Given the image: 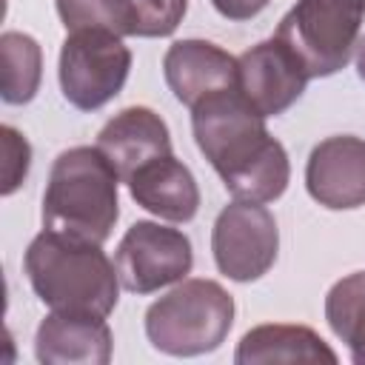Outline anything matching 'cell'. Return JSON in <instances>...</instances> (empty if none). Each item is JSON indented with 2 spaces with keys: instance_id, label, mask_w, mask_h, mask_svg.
I'll return each instance as SVG.
<instances>
[{
  "instance_id": "obj_1",
  "label": "cell",
  "mask_w": 365,
  "mask_h": 365,
  "mask_svg": "<svg viewBox=\"0 0 365 365\" xmlns=\"http://www.w3.org/2000/svg\"><path fill=\"white\" fill-rule=\"evenodd\" d=\"M191 131L234 200L265 205L285 194L291 180L288 151L268 134L265 117L240 86L200 100L191 108Z\"/></svg>"
},
{
  "instance_id": "obj_2",
  "label": "cell",
  "mask_w": 365,
  "mask_h": 365,
  "mask_svg": "<svg viewBox=\"0 0 365 365\" xmlns=\"http://www.w3.org/2000/svg\"><path fill=\"white\" fill-rule=\"evenodd\" d=\"M23 268L37 299L57 314L106 319L117 308L120 274L100 242L43 228L29 242Z\"/></svg>"
},
{
  "instance_id": "obj_3",
  "label": "cell",
  "mask_w": 365,
  "mask_h": 365,
  "mask_svg": "<svg viewBox=\"0 0 365 365\" xmlns=\"http://www.w3.org/2000/svg\"><path fill=\"white\" fill-rule=\"evenodd\" d=\"M120 174L97 145H74L57 154L43 194V228L106 242L120 217Z\"/></svg>"
},
{
  "instance_id": "obj_4",
  "label": "cell",
  "mask_w": 365,
  "mask_h": 365,
  "mask_svg": "<svg viewBox=\"0 0 365 365\" xmlns=\"http://www.w3.org/2000/svg\"><path fill=\"white\" fill-rule=\"evenodd\" d=\"M234 325V297L214 279H182L145 311L148 342L168 356L217 351Z\"/></svg>"
},
{
  "instance_id": "obj_5",
  "label": "cell",
  "mask_w": 365,
  "mask_h": 365,
  "mask_svg": "<svg viewBox=\"0 0 365 365\" xmlns=\"http://www.w3.org/2000/svg\"><path fill=\"white\" fill-rule=\"evenodd\" d=\"M362 17V0H297L274 37L291 48L308 80L331 77L354 57Z\"/></svg>"
},
{
  "instance_id": "obj_6",
  "label": "cell",
  "mask_w": 365,
  "mask_h": 365,
  "mask_svg": "<svg viewBox=\"0 0 365 365\" xmlns=\"http://www.w3.org/2000/svg\"><path fill=\"white\" fill-rule=\"evenodd\" d=\"M131 71V51L123 37L103 29L68 31L60 48V88L80 111H97L114 100Z\"/></svg>"
},
{
  "instance_id": "obj_7",
  "label": "cell",
  "mask_w": 365,
  "mask_h": 365,
  "mask_svg": "<svg viewBox=\"0 0 365 365\" xmlns=\"http://www.w3.org/2000/svg\"><path fill=\"white\" fill-rule=\"evenodd\" d=\"M279 251V228L262 202L234 200L211 228V254L222 277L254 282L271 271Z\"/></svg>"
},
{
  "instance_id": "obj_8",
  "label": "cell",
  "mask_w": 365,
  "mask_h": 365,
  "mask_svg": "<svg viewBox=\"0 0 365 365\" xmlns=\"http://www.w3.org/2000/svg\"><path fill=\"white\" fill-rule=\"evenodd\" d=\"M114 265L125 291L154 294L165 285L185 279L194 265L191 240L180 228L137 220L117 242Z\"/></svg>"
},
{
  "instance_id": "obj_9",
  "label": "cell",
  "mask_w": 365,
  "mask_h": 365,
  "mask_svg": "<svg viewBox=\"0 0 365 365\" xmlns=\"http://www.w3.org/2000/svg\"><path fill=\"white\" fill-rule=\"evenodd\" d=\"M237 60H240V91L262 117H277L288 111L308 86L305 68L291 54V48L277 37L251 46Z\"/></svg>"
},
{
  "instance_id": "obj_10",
  "label": "cell",
  "mask_w": 365,
  "mask_h": 365,
  "mask_svg": "<svg viewBox=\"0 0 365 365\" xmlns=\"http://www.w3.org/2000/svg\"><path fill=\"white\" fill-rule=\"evenodd\" d=\"M305 188L331 211L365 205V140L336 134L317 143L305 163Z\"/></svg>"
},
{
  "instance_id": "obj_11",
  "label": "cell",
  "mask_w": 365,
  "mask_h": 365,
  "mask_svg": "<svg viewBox=\"0 0 365 365\" xmlns=\"http://www.w3.org/2000/svg\"><path fill=\"white\" fill-rule=\"evenodd\" d=\"M163 74L174 97L194 108L200 100L240 86V60L211 40H177L163 57Z\"/></svg>"
},
{
  "instance_id": "obj_12",
  "label": "cell",
  "mask_w": 365,
  "mask_h": 365,
  "mask_svg": "<svg viewBox=\"0 0 365 365\" xmlns=\"http://www.w3.org/2000/svg\"><path fill=\"white\" fill-rule=\"evenodd\" d=\"M97 148L111 160L123 182L145 163L174 154L165 120L148 106H128L120 114H114L100 128Z\"/></svg>"
},
{
  "instance_id": "obj_13",
  "label": "cell",
  "mask_w": 365,
  "mask_h": 365,
  "mask_svg": "<svg viewBox=\"0 0 365 365\" xmlns=\"http://www.w3.org/2000/svg\"><path fill=\"white\" fill-rule=\"evenodd\" d=\"M114 336L103 317L51 311L34 334V356L43 365H108Z\"/></svg>"
},
{
  "instance_id": "obj_14",
  "label": "cell",
  "mask_w": 365,
  "mask_h": 365,
  "mask_svg": "<svg viewBox=\"0 0 365 365\" xmlns=\"http://www.w3.org/2000/svg\"><path fill=\"white\" fill-rule=\"evenodd\" d=\"M131 200L168 222H191L200 211V185L191 168L174 154L157 157L137 168L128 180Z\"/></svg>"
},
{
  "instance_id": "obj_15",
  "label": "cell",
  "mask_w": 365,
  "mask_h": 365,
  "mask_svg": "<svg viewBox=\"0 0 365 365\" xmlns=\"http://www.w3.org/2000/svg\"><path fill=\"white\" fill-rule=\"evenodd\" d=\"M237 365H262V362H328L336 365L339 356L328 348V342L308 325H257L251 328L237 351H234Z\"/></svg>"
},
{
  "instance_id": "obj_16",
  "label": "cell",
  "mask_w": 365,
  "mask_h": 365,
  "mask_svg": "<svg viewBox=\"0 0 365 365\" xmlns=\"http://www.w3.org/2000/svg\"><path fill=\"white\" fill-rule=\"evenodd\" d=\"M0 97L9 106H26L34 100L43 77V48L31 34L3 31L0 37Z\"/></svg>"
},
{
  "instance_id": "obj_17",
  "label": "cell",
  "mask_w": 365,
  "mask_h": 365,
  "mask_svg": "<svg viewBox=\"0 0 365 365\" xmlns=\"http://www.w3.org/2000/svg\"><path fill=\"white\" fill-rule=\"evenodd\" d=\"M325 319L348 345L354 365H365V271L348 274L325 297Z\"/></svg>"
},
{
  "instance_id": "obj_18",
  "label": "cell",
  "mask_w": 365,
  "mask_h": 365,
  "mask_svg": "<svg viewBox=\"0 0 365 365\" xmlns=\"http://www.w3.org/2000/svg\"><path fill=\"white\" fill-rule=\"evenodd\" d=\"M66 31L103 29L117 37H137L134 0H57Z\"/></svg>"
},
{
  "instance_id": "obj_19",
  "label": "cell",
  "mask_w": 365,
  "mask_h": 365,
  "mask_svg": "<svg viewBox=\"0 0 365 365\" xmlns=\"http://www.w3.org/2000/svg\"><path fill=\"white\" fill-rule=\"evenodd\" d=\"M188 0H134L137 37H168L177 31Z\"/></svg>"
},
{
  "instance_id": "obj_20",
  "label": "cell",
  "mask_w": 365,
  "mask_h": 365,
  "mask_svg": "<svg viewBox=\"0 0 365 365\" xmlns=\"http://www.w3.org/2000/svg\"><path fill=\"white\" fill-rule=\"evenodd\" d=\"M0 137H3V185H0V194L9 197L14 194L26 174H29V165H31V145L29 140L11 128V125H3L0 128Z\"/></svg>"
},
{
  "instance_id": "obj_21",
  "label": "cell",
  "mask_w": 365,
  "mask_h": 365,
  "mask_svg": "<svg viewBox=\"0 0 365 365\" xmlns=\"http://www.w3.org/2000/svg\"><path fill=\"white\" fill-rule=\"evenodd\" d=\"M211 6H214L222 17L242 23V20L257 17V14L268 6V0H211Z\"/></svg>"
},
{
  "instance_id": "obj_22",
  "label": "cell",
  "mask_w": 365,
  "mask_h": 365,
  "mask_svg": "<svg viewBox=\"0 0 365 365\" xmlns=\"http://www.w3.org/2000/svg\"><path fill=\"white\" fill-rule=\"evenodd\" d=\"M356 74H359V80H365V34L359 37V43H356Z\"/></svg>"
},
{
  "instance_id": "obj_23",
  "label": "cell",
  "mask_w": 365,
  "mask_h": 365,
  "mask_svg": "<svg viewBox=\"0 0 365 365\" xmlns=\"http://www.w3.org/2000/svg\"><path fill=\"white\" fill-rule=\"evenodd\" d=\"M362 3H365V0H362Z\"/></svg>"
}]
</instances>
